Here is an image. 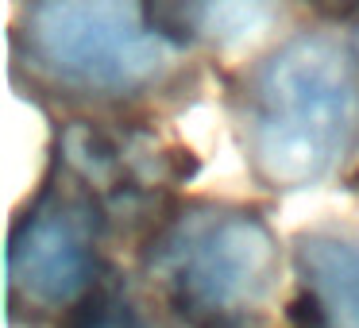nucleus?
I'll list each match as a JSON object with an SVG mask.
<instances>
[{
    "instance_id": "obj_7",
    "label": "nucleus",
    "mask_w": 359,
    "mask_h": 328,
    "mask_svg": "<svg viewBox=\"0 0 359 328\" xmlns=\"http://www.w3.org/2000/svg\"><path fill=\"white\" fill-rule=\"evenodd\" d=\"M78 328H147V320L132 297L116 294V289H97L81 305Z\"/></svg>"
},
{
    "instance_id": "obj_8",
    "label": "nucleus",
    "mask_w": 359,
    "mask_h": 328,
    "mask_svg": "<svg viewBox=\"0 0 359 328\" xmlns=\"http://www.w3.org/2000/svg\"><path fill=\"white\" fill-rule=\"evenodd\" d=\"M320 8H359V0H313Z\"/></svg>"
},
{
    "instance_id": "obj_2",
    "label": "nucleus",
    "mask_w": 359,
    "mask_h": 328,
    "mask_svg": "<svg viewBox=\"0 0 359 328\" xmlns=\"http://www.w3.org/2000/svg\"><path fill=\"white\" fill-rule=\"evenodd\" d=\"M240 132L255 178L305 189L359 147V47L305 32L274 47L240 89Z\"/></svg>"
},
{
    "instance_id": "obj_4",
    "label": "nucleus",
    "mask_w": 359,
    "mask_h": 328,
    "mask_svg": "<svg viewBox=\"0 0 359 328\" xmlns=\"http://www.w3.org/2000/svg\"><path fill=\"white\" fill-rule=\"evenodd\" d=\"M101 205L81 186H58L12 232L8 286L35 309H66L89 294L97 271Z\"/></svg>"
},
{
    "instance_id": "obj_3",
    "label": "nucleus",
    "mask_w": 359,
    "mask_h": 328,
    "mask_svg": "<svg viewBox=\"0 0 359 328\" xmlns=\"http://www.w3.org/2000/svg\"><path fill=\"white\" fill-rule=\"evenodd\" d=\"M151 271L186 313L220 320L271 294L278 243L255 212L197 205L158 232Z\"/></svg>"
},
{
    "instance_id": "obj_5",
    "label": "nucleus",
    "mask_w": 359,
    "mask_h": 328,
    "mask_svg": "<svg viewBox=\"0 0 359 328\" xmlns=\"http://www.w3.org/2000/svg\"><path fill=\"white\" fill-rule=\"evenodd\" d=\"M297 274L317 328H359V235L309 232L297 240Z\"/></svg>"
},
{
    "instance_id": "obj_1",
    "label": "nucleus",
    "mask_w": 359,
    "mask_h": 328,
    "mask_svg": "<svg viewBox=\"0 0 359 328\" xmlns=\"http://www.w3.org/2000/svg\"><path fill=\"white\" fill-rule=\"evenodd\" d=\"M201 43V0H20L16 58L66 97L128 101Z\"/></svg>"
},
{
    "instance_id": "obj_6",
    "label": "nucleus",
    "mask_w": 359,
    "mask_h": 328,
    "mask_svg": "<svg viewBox=\"0 0 359 328\" xmlns=\"http://www.w3.org/2000/svg\"><path fill=\"white\" fill-rule=\"evenodd\" d=\"M271 20V0H201V39L240 43Z\"/></svg>"
}]
</instances>
